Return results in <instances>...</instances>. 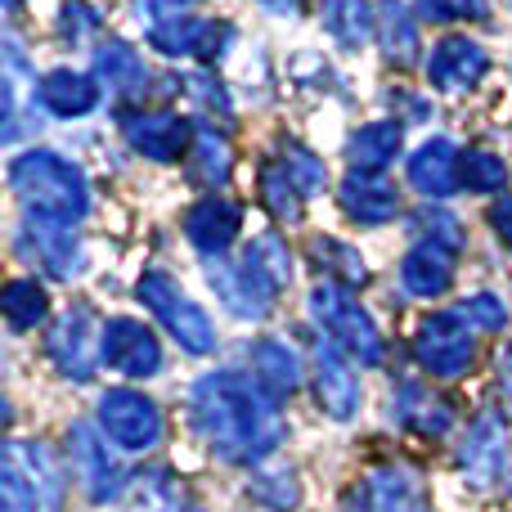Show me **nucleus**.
<instances>
[{
  "mask_svg": "<svg viewBox=\"0 0 512 512\" xmlns=\"http://www.w3.org/2000/svg\"><path fill=\"white\" fill-rule=\"evenodd\" d=\"M194 423L225 463H261L283 441L279 396L261 378L234 369L194 382Z\"/></svg>",
  "mask_w": 512,
  "mask_h": 512,
  "instance_id": "1",
  "label": "nucleus"
},
{
  "mask_svg": "<svg viewBox=\"0 0 512 512\" xmlns=\"http://www.w3.org/2000/svg\"><path fill=\"white\" fill-rule=\"evenodd\" d=\"M9 189L23 198L32 221L59 225V230L81 225L90 212V185L81 176V167H72L68 158H59L50 149L18 153L9 162Z\"/></svg>",
  "mask_w": 512,
  "mask_h": 512,
  "instance_id": "2",
  "label": "nucleus"
},
{
  "mask_svg": "<svg viewBox=\"0 0 512 512\" xmlns=\"http://www.w3.org/2000/svg\"><path fill=\"white\" fill-rule=\"evenodd\" d=\"M310 315H315V324L333 337V346L351 351L360 364L387 360V342H382L378 324L364 315L360 301H355L342 283H315V288H310Z\"/></svg>",
  "mask_w": 512,
  "mask_h": 512,
  "instance_id": "3",
  "label": "nucleus"
},
{
  "mask_svg": "<svg viewBox=\"0 0 512 512\" xmlns=\"http://www.w3.org/2000/svg\"><path fill=\"white\" fill-rule=\"evenodd\" d=\"M135 297H140L144 310H153V315H158V324L167 328V333L176 337V342L185 346L189 355L216 351V328H212V319H207L203 310H198L194 301H189L185 292L176 288V279H171V274L149 270L140 283H135Z\"/></svg>",
  "mask_w": 512,
  "mask_h": 512,
  "instance_id": "4",
  "label": "nucleus"
},
{
  "mask_svg": "<svg viewBox=\"0 0 512 512\" xmlns=\"http://www.w3.org/2000/svg\"><path fill=\"white\" fill-rule=\"evenodd\" d=\"M414 355L436 378H459V373H468L472 360H477V337H472L468 315H463L459 306L427 315L423 324H418Z\"/></svg>",
  "mask_w": 512,
  "mask_h": 512,
  "instance_id": "5",
  "label": "nucleus"
},
{
  "mask_svg": "<svg viewBox=\"0 0 512 512\" xmlns=\"http://www.w3.org/2000/svg\"><path fill=\"white\" fill-rule=\"evenodd\" d=\"M45 351H50L54 369L72 382H90L104 360V328L90 315L86 306H72L54 319L50 337H45Z\"/></svg>",
  "mask_w": 512,
  "mask_h": 512,
  "instance_id": "6",
  "label": "nucleus"
},
{
  "mask_svg": "<svg viewBox=\"0 0 512 512\" xmlns=\"http://www.w3.org/2000/svg\"><path fill=\"white\" fill-rule=\"evenodd\" d=\"M99 427L108 432V441H117L122 450H153L162 436V414L144 391L117 387L99 400Z\"/></svg>",
  "mask_w": 512,
  "mask_h": 512,
  "instance_id": "7",
  "label": "nucleus"
},
{
  "mask_svg": "<svg viewBox=\"0 0 512 512\" xmlns=\"http://www.w3.org/2000/svg\"><path fill=\"white\" fill-rule=\"evenodd\" d=\"M459 468L477 490H490L499 477H504L508 472V423H504V414H495V409L477 414V423L468 427V441H463V450H459Z\"/></svg>",
  "mask_w": 512,
  "mask_h": 512,
  "instance_id": "8",
  "label": "nucleus"
},
{
  "mask_svg": "<svg viewBox=\"0 0 512 512\" xmlns=\"http://www.w3.org/2000/svg\"><path fill=\"white\" fill-rule=\"evenodd\" d=\"M68 454H72V468H77L90 504H108V499L122 495V481H126L122 463L108 454V445L99 441V432L90 423H72L68 427Z\"/></svg>",
  "mask_w": 512,
  "mask_h": 512,
  "instance_id": "9",
  "label": "nucleus"
},
{
  "mask_svg": "<svg viewBox=\"0 0 512 512\" xmlns=\"http://www.w3.org/2000/svg\"><path fill=\"white\" fill-rule=\"evenodd\" d=\"M122 131L131 140V149L144 153L149 162H180L189 153V144H194V126L180 113H167V108L122 117Z\"/></svg>",
  "mask_w": 512,
  "mask_h": 512,
  "instance_id": "10",
  "label": "nucleus"
},
{
  "mask_svg": "<svg viewBox=\"0 0 512 512\" xmlns=\"http://www.w3.org/2000/svg\"><path fill=\"white\" fill-rule=\"evenodd\" d=\"M490 72V54L481 50L468 36H445V41L432 45L427 54V81H432L441 95H463L472 90L481 77Z\"/></svg>",
  "mask_w": 512,
  "mask_h": 512,
  "instance_id": "11",
  "label": "nucleus"
},
{
  "mask_svg": "<svg viewBox=\"0 0 512 512\" xmlns=\"http://www.w3.org/2000/svg\"><path fill=\"white\" fill-rule=\"evenodd\" d=\"M104 364L117 369L122 378H149L162 369V346L158 333L144 328L140 319H113L104 328Z\"/></svg>",
  "mask_w": 512,
  "mask_h": 512,
  "instance_id": "12",
  "label": "nucleus"
},
{
  "mask_svg": "<svg viewBox=\"0 0 512 512\" xmlns=\"http://www.w3.org/2000/svg\"><path fill=\"white\" fill-rule=\"evenodd\" d=\"M207 283H212L216 301H221L225 310H234L239 319H265L274 297H279V292L265 288L243 261L230 265V261H221V256H207Z\"/></svg>",
  "mask_w": 512,
  "mask_h": 512,
  "instance_id": "13",
  "label": "nucleus"
},
{
  "mask_svg": "<svg viewBox=\"0 0 512 512\" xmlns=\"http://www.w3.org/2000/svg\"><path fill=\"white\" fill-rule=\"evenodd\" d=\"M315 396L333 423H351L360 414V378H355L351 360L337 346H319L315 351Z\"/></svg>",
  "mask_w": 512,
  "mask_h": 512,
  "instance_id": "14",
  "label": "nucleus"
},
{
  "mask_svg": "<svg viewBox=\"0 0 512 512\" xmlns=\"http://www.w3.org/2000/svg\"><path fill=\"white\" fill-rule=\"evenodd\" d=\"M454 270H459V248L436 243V239H423V243L409 248L405 261H400V283H405L409 297L432 301L454 283Z\"/></svg>",
  "mask_w": 512,
  "mask_h": 512,
  "instance_id": "15",
  "label": "nucleus"
},
{
  "mask_svg": "<svg viewBox=\"0 0 512 512\" xmlns=\"http://www.w3.org/2000/svg\"><path fill=\"white\" fill-rule=\"evenodd\" d=\"M239 230H243V207L230 203V198H203L185 216L189 243L203 256H225L239 239Z\"/></svg>",
  "mask_w": 512,
  "mask_h": 512,
  "instance_id": "16",
  "label": "nucleus"
},
{
  "mask_svg": "<svg viewBox=\"0 0 512 512\" xmlns=\"http://www.w3.org/2000/svg\"><path fill=\"white\" fill-rule=\"evenodd\" d=\"M337 203L360 225H387V221H396V212H400L396 185H391L387 176H373V171H351V176L342 180V189H337Z\"/></svg>",
  "mask_w": 512,
  "mask_h": 512,
  "instance_id": "17",
  "label": "nucleus"
},
{
  "mask_svg": "<svg viewBox=\"0 0 512 512\" xmlns=\"http://www.w3.org/2000/svg\"><path fill=\"white\" fill-rule=\"evenodd\" d=\"M409 185L423 198H450L463 189V153L450 140H427L423 149L409 158Z\"/></svg>",
  "mask_w": 512,
  "mask_h": 512,
  "instance_id": "18",
  "label": "nucleus"
},
{
  "mask_svg": "<svg viewBox=\"0 0 512 512\" xmlns=\"http://www.w3.org/2000/svg\"><path fill=\"white\" fill-rule=\"evenodd\" d=\"M18 252L41 265L45 274H54V279H72L81 265V243L72 239V230H59V225L45 221H27L18 230Z\"/></svg>",
  "mask_w": 512,
  "mask_h": 512,
  "instance_id": "19",
  "label": "nucleus"
},
{
  "mask_svg": "<svg viewBox=\"0 0 512 512\" xmlns=\"http://www.w3.org/2000/svg\"><path fill=\"white\" fill-rule=\"evenodd\" d=\"M0 90H5V104H0V140L14 144L18 135H23L27 99H36V77L27 72L23 50H18L14 36H5V77H0Z\"/></svg>",
  "mask_w": 512,
  "mask_h": 512,
  "instance_id": "20",
  "label": "nucleus"
},
{
  "mask_svg": "<svg viewBox=\"0 0 512 512\" xmlns=\"http://www.w3.org/2000/svg\"><path fill=\"white\" fill-rule=\"evenodd\" d=\"M5 459H14L18 468H23L27 486L36 490V504H41V512H59L63 508L59 463H54V454L45 450L41 441H9L5 445Z\"/></svg>",
  "mask_w": 512,
  "mask_h": 512,
  "instance_id": "21",
  "label": "nucleus"
},
{
  "mask_svg": "<svg viewBox=\"0 0 512 512\" xmlns=\"http://www.w3.org/2000/svg\"><path fill=\"white\" fill-rule=\"evenodd\" d=\"M364 512H423V486L409 468L387 463L364 481Z\"/></svg>",
  "mask_w": 512,
  "mask_h": 512,
  "instance_id": "22",
  "label": "nucleus"
},
{
  "mask_svg": "<svg viewBox=\"0 0 512 512\" xmlns=\"http://www.w3.org/2000/svg\"><path fill=\"white\" fill-rule=\"evenodd\" d=\"M41 104L50 108L54 117H86L90 108L99 104V86L86 77V72L54 68L41 77Z\"/></svg>",
  "mask_w": 512,
  "mask_h": 512,
  "instance_id": "23",
  "label": "nucleus"
},
{
  "mask_svg": "<svg viewBox=\"0 0 512 512\" xmlns=\"http://www.w3.org/2000/svg\"><path fill=\"white\" fill-rule=\"evenodd\" d=\"M396 414H400V423L414 427L418 436H445L454 423V409L445 405L441 396H432V387H423V382H405V387H400Z\"/></svg>",
  "mask_w": 512,
  "mask_h": 512,
  "instance_id": "24",
  "label": "nucleus"
},
{
  "mask_svg": "<svg viewBox=\"0 0 512 512\" xmlns=\"http://www.w3.org/2000/svg\"><path fill=\"white\" fill-rule=\"evenodd\" d=\"M400 144H405V126L400 122H373V126H364V131H355L351 135L355 171H373V176H382V171L400 158Z\"/></svg>",
  "mask_w": 512,
  "mask_h": 512,
  "instance_id": "25",
  "label": "nucleus"
},
{
  "mask_svg": "<svg viewBox=\"0 0 512 512\" xmlns=\"http://www.w3.org/2000/svg\"><path fill=\"white\" fill-rule=\"evenodd\" d=\"M324 27L337 45L360 50L378 36V14L369 0H324Z\"/></svg>",
  "mask_w": 512,
  "mask_h": 512,
  "instance_id": "26",
  "label": "nucleus"
},
{
  "mask_svg": "<svg viewBox=\"0 0 512 512\" xmlns=\"http://www.w3.org/2000/svg\"><path fill=\"white\" fill-rule=\"evenodd\" d=\"M234 167V149L216 126H194V144H189V180L198 185H225Z\"/></svg>",
  "mask_w": 512,
  "mask_h": 512,
  "instance_id": "27",
  "label": "nucleus"
},
{
  "mask_svg": "<svg viewBox=\"0 0 512 512\" xmlns=\"http://www.w3.org/2000/svg\"><path fill=\"white\" fill-rule=\"evenodd\" d=\"M95 72H99V81H104L108 90H117V95H135V90L144 86V77H149V72H144V59L126 41H104L99 45Z\"/></svg>",
  "mask_w": 512,
  "mask_h": 512,
  "instance_id": "28",
  "label": "nucleus"
},
{
  "mask_svg": "<svg viewBox=\"0 0 512 512\" xmlns=\"http://www.w3.org/2000/svg\"><path fill=\"white\" fill-rule=\"evenodd\" d=\"M243 265H248L270 292H283L292 283V252L279 234H256L248 243V252H243Z\"/></svg>",
  "mask_w": 512,
  "mask_h": 512,
  "instance_id": "29",
  "label": "nucleus"
},
{
  "mask_svg": "<svg viewBox=\"0 0 512 512\" xmlns=\"http://www.w3.org/2000/svg\"><path fill=\"white\" fill-rule=\"evenodd\" d=\"M252 373L274 391V396H292L301 382L297 355H292L283 342H274V337H265V342L252 346Z\"/></svg>",
  "mask_w": 512,
  "mask_h": 512,
  "instance_id": "30",
  "label": "nucleus"
},
{
  "mask_svg": "<svg viewBox=\"0 0 512 512\" xmlns=\"http://www.w3.org/2000/svg\"><path fill=\"white\" fill-rule=\"evenodd\" d=\"M378 41L396 63L418 59V27H414V18H409V9L400 5V0H382L378 5Z\"/></svg>",
  "mask_w": 512,
  "mask_h": 512,
  "instance_id": "31",
  "label": "nucleus"
},
{
  "mask_svg": "<svg viewBox=\"0 0 512 512\" xmlns=\"http://www.w3.org/2000/svg\"><path fill=\"white\" fill-rule=\"evenodd\" d=\"M203 32H207V18H194V14H167L158 23H149L153 50L171 54V59H180V54L194 59L198 45H203Z\"/></svg>",
  "mask_w": 512,
  "mask_h": 512,
  "instance_id": "32",
  "label": "nucleus"
},
{
  "mask_svg": "<svg viewBox=\"0 0 512 512\" xmlns=\"http://www.w3.org/2000/svg\"><path fill=\"white\" fill-rule=\"evenodd\" d=\"M301 198H306V189L292 180V171L283 167V162H265V171H261V203L270 207V216L297 225L301 212H306V207H301Z\"/></svg>",
  "mask_w": 512,
  "mask_h": 512,
  "instance_id": "33",
  "label": "nucleus"
},
{
  "mask_svg": "<svg viewBox=\"0 0 512 512\" xmlns=\"http://www.w3.org/2000/svg\"><path fill=\"white\" fill-rule=\"evenodd\" d=\"M131 512H185V495H180V481L171 472H144L140 481L126 495Z\"/></svg>",
  "mask_w": 512,
  "mask_h": 512,
  "instance_id": "34",
  "label": "nucleus"
},
{
  "mask_svg": "<svg viewBox=\"0 0 512 512\" xmlns=\"http://www.w3.org/2000/svg\"><path fill=\"white\" fill-rule=\"evenodd\" d=\"M0 306H5V319L9 328H36L45 319V310H50V297H45V288L36 279H14L5 283V297H0Z\"/></svg>",
  "mask_w": 512,
  "mask_h": 512,
  "instance_id": "35",
  "label": "nucleus"
},
{
  "mask_svg": "<svg viewBox=\"0 0 512 512\" xmlns=\"http://www.w3.org/2000/svg\"><path fill=\"white\" fill-rule=\"evenodd\" d=\"M508 185V162L490 149H468L463 153V189H477V194H495Z\"/></svg>",
  "mask_w": 512,
  "mask_h": 512,
  "instance_id": "36",
  "label": "nucleus"
},
{
  "mask_svg": "<svg viewBox=\"0 0 512 512\" xmlns=\"http://www.w3.org/2000/svg\"><path fill=\"white\" fill-rule=\"evenodd\" d=\"M0 512H41L36 490L27 486L23 468L14 459H5V454H0Z\"/></svg>",
  "mask_w": 512,
  "mask_h": 512,
  "instance_id": "37",
  "label": "nucleus"
},
{
  "mask_svg": "<svg viewBox=\"0 0 512 512\" xmlns=\"http://www.w3.org/2000/svg\"><path fill=\"white\" fill-rule=\"evenodd\" d=\"M310 252H315L319 261L328 265V274H337L342 283H364V261H360V252H351L346 243L324 239V234H319L315 248H310Z\"/></svg>",
  "mask_w": 512,
  "mask_h": 512,
  "instance_id": "38",
  "label": "nucleus"
},
{
  "mask_svg": "<svg viewBox=\"0 0 512 512\" xmlns=\"http://www.w3.org/2000/svg\"><path fill=\"white\" fill-rule=\"evenodd\" d=\"M423 23H463V18H486V0H418Z\"/></svg>",
  "mask_w": 512,
  "mask_h": 512,
  "instance_id": "39",
  "label": "nucleus"
},
{
  "mask_svg": "<svg viewBox=\"0 0 512 512\" xmlns=\"http://www.w3.org/2000/svg\"><path fill=\"white\" fill-rule=\"evenodd\" d=\"M283 167L292 171V180H297L306 194H319V189L328 185V176H324V167H319V158L310 149H301V144H283Z\"/></svg>",
  "mask_w": 512,
  "mask_h": 512,
  "instance_id": "40",
  "label": "nucleus"
},
{
  "mask_svg": "<svg viewBox=\"0 0 512 512\" xmlns=\"http://www.w3.org/2000/svg\"><path fill=\"white\" fill-rule=\"evenodd\" d=\"M252 495L261 499V504H270L274 512H288V508H297V477L292 472H274V477H256V486H252Z\"/></svg>",
  "mask_w": 512,
  "mask_h": 512,
  "instance_id": "41",
  "label": "nucleus"
},
{
  "mask_svg": "<svg viewBox=\"0 0 512 512\" xmlns=\"http://www.w3.org/2000/svg\"><path fill=\"white\" fill-rule=\"evenodd\" d=\"M459 310H463V315H468V324L486 328V333H499V328L508 324V310H504V301H499V297H490V292H477V297H468Z\"/></svg>",
  "mask_w": 512,
  "mask_h": 512,
  "instance_id": "42",
  "label": "nucleus"
},
{
  "mask_svg": "<svg viewBox=\"0 0 512 512\" xmlns=\"http://www.w3.org/2000/svg\"><path fill=\"white\" fill-rule=\"evenodd\" d=\"M95 9L86 5V0H72V5H63V36H68L72 45H81L90 32H95Z\"/></svg>",
  "mask_w": 512,
  "mask_h": 512,
  "instance_id": "43",
  "label": "nucleus"
},
{
  "mask_svg": "<svg viewBox=\"0 0 512 512\" xmlns=\"http://www.w3.org/2000/svg\"><path fill=\"white\" fill-rule=\"evenodd\" d=\"M234 41V27L230 23H212L207 18V32H203V45H198V54L194 59H203V63H216L225 54V45Z\"/></svg>",
  "mask_w": 512,
  "mask_h": 512,
  "instance_id": "44",
  "label": "nucleus"
},
{
  "mask_svg": "<svg viewBox=\"0 0 512 512\" xmlns=\"http://www.w3.org/2000/svg\"><path fill=\"white\" fill-rule=\"evenodd\" d=\"M490 225L499 230V239L512 248V198H499L495 207H490Z\"/></svg>",
  "mask_w": 512,
  "mask_h": 512,
  "instance_id": "45",
  "label": "nucleus"
},
{
  "mask_svg": "<svg viewBox=\"0 0 512 512\" xmlns=\"http://www.w3.org/2000/svg\"><path fill=\"white\" fill-rule=\"evenodd\" d=\"M189 0H140V9L149 14V23H158V18H167V14H180Z\"/></svg>",
  "mask_w": 512,
  "mask_h": 512,
  "instance_id": "46",
  "label": "nucleus"
},
{
  "mask_svg": "<svg viewBox=\"0 0 512 512\" xmlns=\"http://www.w3.org/2000/svg\"><path fill=\"white\" fill-rule=\"evenodd\" d=\"M265 9H270V14H279V18H292V14H301V5H306V0H261Z\"/></svg>",
  "mask_w": 512,
  "mask_h": 512,
  "instance_id": "47",
  "label": "nucleus"
},
{
  "mask_svg": "<svg viewBox=\"0 0 512 512\" xmlns=\"http://www.w3.org/2000/svg\"><path fill=\"white\" fill-rule=\"evenodd\" d=\"M504 373H508V382H512V351H508V360H504Z\"/></svg>",
  "mask_w": 512,
  "mask_h": 512,
  "instance_id": "48",
  "label": "nucleus"
},
{
  "mask_svg": "<svg viewBox=\"0 0 512 512\" xmlns=\"http://www.w3.org/2000/svg\"><path fill=\"white\" fill-rule=\"evenodd\" d=\"M18 5H23V0H5V9H18Z\"/></svg>",
  "mask_w": 512,
  "mask_h": 512,
  "instance_id": "49",
  "label": "nucleus"
}]
</instances>
